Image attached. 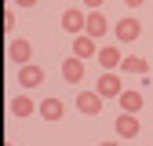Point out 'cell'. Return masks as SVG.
<instances>
[{
	"instance_id": "cell-1",
	"label": "cell",
	"mask_w": 153,
	"mask_h": 146,
	"mask_svg": "<svg viewBox=\"0 0 153 146\" xmlns=\"http://www.w3.org/2000/svg\"><path fill=\"white\" fill-rule=\"evenodd\" d=\"M113 36H117V44H135L139 36H142V22L135 15H124L117 26H113Z\"/></svg>"
},
{
	"instance_id": "cell-2",
	"label": "cell",
	"mask_w": 153,
	"mask_h": 146,
	"mask_svg": "<svg viewBox=\"0 0 153 146\" xmlns=\"http://www.w3.org/2000/svg\"><path fill=\"white\" fill-rule=\"evenodd\" d=\"M95 91H99L102 99H120V95H124V88H120V77H117L113 69L99 77V84H95Z\"/></svg>"
},
{
	"instance_id": "cell-3",
	"label": "cell",
	"mask_w": 153,
	"mask_h": 146,
	"mask_svg": "<svg viewBox=\"0 0 153 146\" xmlns=\"http://www.w3.org/2000/svg\"><path fill=\"white\" fill-rule=\"evenodd\" d=\"M62 29H66L69 36H80V33L88 29V15H84V11H76V7L62 11Z\"/></svg>"
},
{
	"instance_id": "cell-4",
	"label": "cell",
	"mask_w": 153,
	"mask_h": 146,
	"mask_svg": "<svg viewBox=\"0 0 153 146\" xmlns=\"http://www.w3.org/2000/svg\"><path fill=\"white\" fill-rule=\"evenodd\" d=\"M76 110H80L84 117L102 113V95H99V91H80V95H76Z\"/></svg>"
},
{
	"instance_id": "cell-5",
	"label": "cell",
	"mask_w": 153,
	"mask_h": 146,
	"mask_svg": "<svg viewBox=\"0 0 153 146\" xmlns=\"http://www.w3.org/2000/svg\"><path fill=\"white\" fill-rule=\"evenodd\" d=\"M18 84H22V88H40V84H44V69L36 66V62L18 66Z\"/></svg>"
},
{
	"instance_id": "cell-6",
	"label": "cell",
	"mask_w": 153,
	"mask_h": 146,
	"mask_svg": "<svg viewBox=\"0 0 153 146\" xmlns=\"http://www.w3.org/2000/svg\"><path fill=\"white\" fill-rule=\"evenodd\" d=\"M113 132H117L120 139H135V135H139V117H135V113H117Z\"/></svg>"
},
{
	"instance_id": "cell-7",
	"label": "cell",
	"mask_w": 153,
	"mask_h": 146,
	"mask_svg": "<svg viewBox=\"0 0 153 146\" xmlns=\"http://www.w3.org/2000/svg\"><path fill=\"white\" fill-rule=\"evenodd\" d=\"M73 55L76 59H99V48H95V36H88V33H80V36H73Z\"/></svg>"
},
{
	"instance_id": "cell-8",
	"label": "cell",
	"mask_w": 153,
	"mask_h": 146,
	"mask_svg": "<svg viewBox=\"0 0 153 146\" xmlns=\"http://www.w3.org/2000/svg\"><path fill=\"white\" fill-rule=\"evenodd\" d=\"M36 113H40L44 121H62V113H66V102H62V99H44L40 106H36Z\"/></svg>"
},
{
	"instance_id": "cell-9",
	"label": "cell",
	"mask_w": 153,
	"mask_h": 146,
	"mask_svg": "<svg viewBox=\"0 0 153 146\" xmlns=\"http://www.w3.org/2000/svg\"><path fill=\"white\" fill-rule=\"evenodd\" d=\"M142 106H146L142 91H131V88H124V95H120V113H139Z\"/></svg>"
},
{
	"instance_id": "cell-10",
	"label": "cell",
	"mask_w": 153,
	"mask_h": 146,
	"mask_svg": "<svg viewBox=\"0 0 153 146\" xmlns=\"http://www.w3.org/2000/svg\"><path fill=\"white\" fill-rule=\"evenodd\" d=\"M88 36H95V40H102V36L109 33V22H106V15H99V11H91L88 15V29H84Z\"/></svg>"
},
{
	"instance_id": "cell-11",
	"label": "cell",
	"mask_w": 153,
	"mask_h": 146,
	"mask_svg": "<svg viewBox=\"0 0 153 146\" xmlns=\"http://www.w3.org/2000/svg\"><path fill=\"white\" fill-rule=\"evenodd\" d=\"M62 77H66L69 84H80V80H84V59H76V55L66 59V62H62Z\"/></svg>"
},
{
	"instance_id": "cell-12",
	"label": "cell",
	"mask_w": 153,
	"mask_h": 146,
	"mask_svg": "<svg viewBox=\"0 0 153 146\" xmlns=\"http://www.w3.org/2000/svg\"><path fill=\"white\" fill-rule=\"evenodd\" d=\"M29 55H33V44H29V40H11V48H7V59H11V62L26 66Z\"/></svg>"
},
{
	"instance_id": "cell-13",
	"label": "cell",
	"mask_w": 153,
	"mask_h": 146,
	"mask_svg": "<svg viewBox=\"0 0 153 146\" xmlns=\"http://www.w3.org/2000/svg\"><path fill=\"white\" fill-rule=\"evenodd\" d=\"M124 59H120V48H113V44H106V48H99V66L109 73V69H117Z\"/></svg>"
},
{
	"instance_id": "cell-14",
	"label": "cell",
	"mask_w": 153,
	"mask_h": 146,
	"mask_svg": "<svg viewBox=\"0 0 153 146\" xmlns=\"http://www.w3.org/2000/svg\"><path fill=\"white\" fill-rule=\"evenodd\" d=\"M120 73H139V77H146V73H149V62L139 59V55H128V59L120 62Z\"/></svg>"
},
{
	"instance_id": "cell-15",
	"label": "cell",
	"mask_w": 153,
	"mask_h": 146,
	"mask_svg": "<svg viewBox=\"0 0 153 146\" xmlns=\"http://www.w3.org/2000/svg\"><path fill=\"white\" fill-rule=\"evenodd\" d=\"M11 113H15V117H29V113H33V99H29V95H15V99H11Z\"/></svg>"
},
{
	"instance_id": "cell-16",
	"label": "cell",
	"mask_w": 153,
	"mask_h": 146,
	"mask_svg": "<svg viewBox=\"0 0 153 146\" xmlns=\"http://www.w3.org/2000/svg\"><path fill=\"white\" fill-rule=\"evenodd\" d=\"M11 29H15V15H11V11H4V33H11Z\"/></svg>"
},
{
	"instance_id": "cell-17",
	"label": "cell",
	"mask_w": 153,
	"mask_h": 146,
	"mask_svg": "<svg viewBox=\"0 0 153 146\" xmlns=\"http://www.w3.org/2000/svg\"><path fill=\"white\" fill-rule=\"evenodd\" d=\"M15 7H36V0H11Z\"/></svg>"
},
{
	"instance_id": "cell-18",
	"label": "cell",
	"mask_w": 153,
	"mask_h": 146,
	"mask_svg": "<svg viewBox=\"0 0 153 146\" xmlns=\"http://www.w3.org/2000/svg\"><path fill=\"white\" fill-rule=\"evenodd\" d=\"M84 4H88V7H91V11H99V7H102V4H106V0H84Z\"/></svg>"
},
{
	"instance_id": "cell-19",
	"label": "cell",
	"mask_w": 153,
	"mask_h": 146,
	"mask_svg": "<svg viewBox=\"0 0 153 146\" xmlns=\"http://www.w3.org/2000/svg\"><path fill=\"white\" fill-rule=\"evenodd\" d=\"M124 4H128V7H142L146 0H124Z\"/></svg>"
},
{
	"instance_id": "cell-20",
	"label": "cell",
	"mask_w": 153,
	"mask_h": 146,
	"mask_svg": "<svg viewBox=\"0 0 153 146\" xmlns=\"http://www.w3.org/2000/svg\"><path fill=\"white\" fill-rule=\"evenodd\" d=\"M99 146H117V142H99Z\"/></svg>"
},
{
	"instance_id": "cell-21",
	"label": "cell",
	"mask_w": 153,
	"mask_h": 146,
	"mask_svg": "<svg viewBox=\"0 0 153 146\" xmlns=\"http://www.w3.org/2000/svg\"><path fill=\"white\" fill-rule=\"evenodd\" d=\"M4 146H15V142H4Z\"/></svg>"
}]
</instances>
